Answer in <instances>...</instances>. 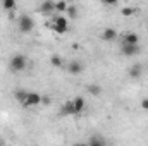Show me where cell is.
<instances>
[{
    "label": "cell",
    "instance_id": "obj_3",
    "mask_svg": "<svg viewBox=\"0 0 148 146\" xmlns=\"http://www.w3.org/2000/svg\"><path fill=\"white\" fill-rule=\"evenodd\" d=\"M50 28H52L55 33L64 35V33H67V29H69V23H67V19H66L64 16H55L53 21H52V24H50Z\"/></svg>",
    "mask_w": 148,
    "mask_h": 146
},
{
    "label": "cell",
    "instance_id": "obj_6",
    "mask_svg": "<svg viewBox=\"0 0 148 146\" xmlns=\"http://www.w3.org/2000/svg\"><path fill=\"white\" fill-rule=\"evenodd\" d=\"M38 10H40L41 14H53V12H55V2H52V0H45V2L40 3Z\"/></svg>",
    "mask_w": 148,
    "mask_h": 146
},
{
    "label": "cell",
    "instance_id": "obj_20",
    "mask_svg": "<svg viewBox=\"0 0 148 146\" xmlns=\"http://www.w3.org/2000/svg\"><path fill=\"white\" fill-rule=\"evenodd\" d=\"M66 14H69V17H76V16H77V9H76L74 5H69L67 10H66Z\"/></svg>",
    "mask_w": 148,
    "mask_h": 146
},
{
    "label": "cell",
    "instance_id": "obj_5",
    "mask_svg": "<svg viewBox=\"0 0 148 146\" xmlns=\"http://www.w3.org/2000/svg\"><path fill=\"white\" fill-rule=\"evenodd\" d=\"M121 52L124 57H134L141 52V46L140 45H122L121 46Z\"/></svg>",
    "mask_w": 148,
    "mask_h": 146
},
{
    "label": "cell",
    "instance_id": "obj_12",
    "mask_svg": "<svg viewBox=\"0 0 148 146\" xmlns=\"http://www.w3.org/2000/svg\"><path fill=\"white\" fill-rule=\"evenodd\" d=\"M127 76H129L131 79H138V77L141 76V65H140V64H134V65L127 71Z\"/></svg>",
    "mask_w": 148,
    "mask_h": 146
},
{
    "label": "cell",
    "instance_id": "obj_18",
    "mask_svg": "<svg viewBox=\"0 0 148 146\" xmlns=\"http://www.w3.org/2000/svg\"><path fill=\"white\" fill-rule=\"evenodd\" d=\"M16 5H17V3H16L14 0H3V2H2V9H3V10H14Z\"/></svg>",
    "mask_w": 148,
    "mask_h": 146
},
{
    "label": "cell",
    "instance_id": "obj_9",
    "mask_svg": "<svg viewBox=\"0 0 148 146\" xmlns=\"http://www.w3.org/2000/svg\"><path fill=\"white\" fill-rule=\"evenodd\" d=\"M100 38H102V41H114V40L117 38V31H115L114 28H105V29L100 33Z\"/></svg>",
    "mask_w": 148,
    "mask_h": 146
},
{
    "label": "cell",
    "instance_id": "obj_11",
    "mask_svg": "<svg viewBox=\"0 0 148 146\" xmlns=\"http://www.w3.org/2000/svg\"><path fill=\"white\" fill-rule=\"evenodd\" d=\"M86 91H88L91 96H100V95H102V86H98V84L91 83V84H88V86H86Z\"/></svg>",
    "mask_w": 148,
    "mask_h": 146
},
{
    "label": "cell",
    "instance_id": "obj_10",
    "mask_svg": "<svg viewBox=\"0 0 148 146\" xmlns=\"http://www.w3.org/2000/svg\"><path fill=\"white\" fill-rule=\"evenodd\" d=\"M83 69H84V65H83L81 62H77V60H73V62L67 65V72L74 74V76H76V74H81L83 72Z\"/></svg>",
    "mask_w": 148,
    "mask_h": 146
},
{
    "label": "cell",
    "instance_id": "obj_13",
    "mask_svg": "<svg viewBox=\"0 0 148 146\" xmlns=\"http://www.w3.org/2000/svg\"><path fill=\"white\" fill-rule=\"evenodd\" d=\"M60 115L62 117H66V115H74V107H73V100L71 102H67L64 107H62V110H60Z\"/></svg>",
    "mask_w": 148,
    "mask_h": 146
},
{
    "label": "cell",
    "instance_id": "obj_17",
    "mask_svg": "<svg viewBox=\"0 0 148 146\" xmlns=\"http://www.w3.org/2000/svg\"><path fill=\"white\" fill-rule=\"evenodd\" d=\"M88 146H107V145H105V141H103L102 138H98V136H93V138L90 139Z\"/></svg>",
    "mask_w": 148,
    "mask_h": 146
},
{
    "label": "cell",
    "instance_id": "obj_2",
    "mask_svg": "<svg viewBox=\"0 0 148 146\" xmlns=\"http://www.w3.org/2000/svg\"><path fill=\"white\" fill-rule=\"evenodd\" d=\"M17 28H19L21 33H31L33 28H35V21H33V17L28 16V14H21V16L17 17Z\"/></svg>",
    "mask_w": 148,
    "mask_h": 146
},
{
    "label": "cell",
    "instance_id": "obj_24",
    "mask_svg": "<svg viewBox=\"0 0 148 146\" xmlns=\"http://www.w3.org/2000/svg\"><path fill=\"white\" fill-rule=\"evenodd\" d=\"M73 146H88V145H86V143H74Z\"/></svg>",
    "mask_w": 148,
    "mask_h": 146
},
{
    "label": "cell",
    "instance_id": "obj_4",
    "mask_svg": "<svg viewBox=\"0 0 148 146\" xmlns=\"http://www.w3.org/2000/svg\"><path fill=\"white\" fill-rule=\"evenodd\" d=\"M40 103H41V95L36 93V91H28V96H26L23 107L24 108H31V107H38Z\"/></svg>",
    "mask_w": 148,
    "mask_h": 146
},
{
    "label": "cell",
    "instance_id": "obj_23",
    "mask_svg": "<svg viewBox=\"0 0 148 146\" xmlns=\"http://www.w3.org/2000/svg\"><path fill=\"white\" fill-rule=\"evenodd\" d=\"M141 108L148 112V98H143V100H141Z\"/></svg>",
    "mask_w": 148,
    "mask_h": 146
},
{
    "label": "cell",
    "instance_id": "obj_25",
    "mask_svg": "<svg viewBox=\"0 0 148 146\" xmlns=\"http://www.w3.org/2000/svg\"><path fill=\"white\" fill-rule=\"evenodd\" d=\"M0 146H3V141H2V138H0Z\"/></svg>",
    "mask_w": 148,
    "mask_h": 146
},
{
    "label": "cell",
    "instance_id": "obj_15",
    "mask_svg": "<svg viewBox=\"0 0 148 146\" xmlns=\"http://www.w3.org/2000/svg\"><path fill=\"white\" fill-rule=\"evenodd\" d=\"M14 96H16V100L23 105V103H24V100H26V96H28V91H26V89H17V91L14 93Z\"/></svg>",
    "mask_w": 148,
    "mask_h": 146
},
{
    "label": "cell",
    "instance_id": "obj_1",
    "mask_svg": "<svg viewBox=\"0 0 148 146\" xmlns=\"http://www.w3.org/2000/svg\"><path fill=\"white\" fill-rule=\"evenodd\" d=\"M26 67H28V59H26V55L16 53V55L10 57V62H9L10 72H23Z\"/></svg>",
    "mask_w": 148,
    "mask_h": 146
},
{
    "label": "cell",
    "instance_id": "obj_14",
    "mask_svg": "<svg viewBox=\"0 0 148 146\" xmlns=\"http://www.w3.org/2000/svg\"><path fill=\"white\" fill-rule=\"evenodd\" d=\"M50 64H52L53 67H57V69H62V67H64V60H62L59 55H52V57H50Z\"/></svg>",
    "mask_w": 148,
    "mask_h": 146
},
{
    "label": "cell",
    "instance_id": "obj_16",
    "mask_svg": "<svg viewBox=\"0 0 148 146\" xmlns=\"http://www.w3.org/2000/svg\"><path fill=\"white\" fill-rule=\"evenodd\" d=\"M67 7H69V3L67 2H55V12H60V14H66V10H67Z\"/></svg>",
    "mask_w": 148,
    "mask_h": 146
},
{
    "label": "cell",
    "instance_id": "obj_22",
    "mask_svg": "<svg viewBox=\"0 0 148 146\" xmlns=\"http://www.w3.org/2000/svg\"><path fill=\"white\" fill-rule=\"evenodd\" d=\"M103 3H105V5H109V7H115L119 2H117V0H105Z\"/></svg>",
    "mask_w": 148,
    "mask_h": 146
},
{
    "label": "cell",
    "instance_id": "obj_8",
    "mask_svg": "<svg viewBox=\"0 0 148 146\" xmlns=\"http://www.w3.org/2000/svg\"><path fill=\"white\" fill-rule=\"evenodd\" d=\"M73 107H74V115L81 113L83 110L86 108V102H84V98H83V96H76V98L73 100Z\"/></svg>",
    "mask_w": 148,
    "mask_h": 146
},
{
    "label": "cell",
    "instance_id": "obj_19",
    "mask_svg": "<svg viewBox=\"0 0 148 146\" xmlns=\"http://www.w3.org/2000/svg\"><path fill=\"white\" fill-rule=\"evenodd\" d=\"M136 12V9H133V7H124L122 10H121V14L122 16H126V17H129V16H133Z\"/></svg>",
    "mask_w": 148,
    "mask_h": 146
},
{
    "label": "cell",
    "instance_id": "obj_21",
    "mask_svg": "<svg viewBox=\"0 0 148 146\" xmlns=\"http://www.w3.org/2000/svg\"><path fill=\"white\" fill-rule=\"evenodd\" d=\"M50 103H52V98H50L48 95H41V105L47 107V105H50Z\"/></svg>",
    "mask_w": 148,
    "mask_h": 146
},
{
    "label": "cell",
    "instance_id": "obj_7",
    "mask_svg": "<svg viewBox=\"0 0 148 146\" xmlns=\"http://www.w3.org/2000/svg\"><path fill=\"white\" fill-rule=\"evenodd\" d=\"M122 45H140V35L129 31L122 36Z\"/></svg>",
    "mask_w": 148,
    "mask_h": 146
}]
</instances>
